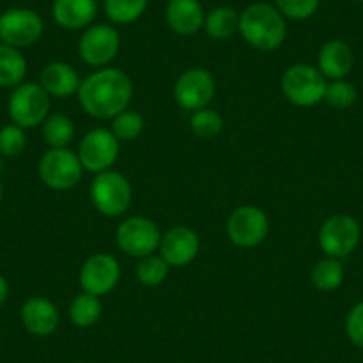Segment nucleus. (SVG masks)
I'll return each mask as SVG.
<instances>
[{
  "instance_id": "nucleus-12",
  "label": "nucleus",
  "mask_w": 363,
  "mask_h": 363,
  "mask_svg": "<svg viewBox=\"0 0 363 363\" xmlns=\"http://www.w3.org/2000/svg\"><path fill=\"white\" fill-rule=\"evenodd\" d=\"M43 18L33 9L16 8L0 15V40L15 48L30 47L43 36Z\"/></svg>"
},
{
  "instance_id": "nucleus-2",
  "label": "nucleus",
  "mask_w": 363,
  "mask_h": 363,
  "mask_svg": "<svg viewBox=\"0 0 363 363\" xmlns=\"http://www.w3.org/2000/svg\"><path fill=\"white\" fill-rule=\"evenodd\" d=\"M239 33L250 47L272 52L280 48L287 38V22L277 6L255 2L240 13Z\"/></svg>"
},
{
  "instance_id": "nucleus-34",
  "label": "nucleus",
  "mask_w": 363,
  "mask_h": 363,
  "mask_svg": "<svg viewBox=\"0 0 363 363\" xmlns=\"http://www.w3.org/2000/svg\"><path fill=\"white\" fill-rule=\"evenodd\" d=\"M8 292H9L8 281H6V278L0 274V306L4 305V301L8 299Z\"/></svg>"
},
{
  "instance_id": "nucleus-11",
  "label": "nucleus",
  "mask_w": 363,
  "mask_h": 363,
  "mask_svg": "<svg viewBox=\"0 0 363 363\" xmlns=\"http://www.w3.org/2000/svg\"><path fill=\"white\" fill-rule=\"evenodd\" d=\"M77 155L86 171L95 174L104 173L116 164L120 141L111 128H93L82 138Z\"/></svg>"
},
{
  "instance_id": "nucleus-33",
  "label": "nucleus",
  "mask_w": 363,
  "mask_h": 363,
  "mask_svg": "<svg viewBox=\"0 0 363 363\" xmlns=\"http://www.w3.org/2000/svg\"><path fill=\"white\" fill-rule=\"evenodd\" d=\"M345 331L349 340L363 349V301L352 306L345 319Z\"/></svg>"
},
{
  "instance_id": "nucleus-32",
  "label": "nucleus",
  "mask_w": 363,
  "mask_h": 363,
  "mask_svg": "<svg viewBox=\"0 0 363 363\" xmlns=\"http://www.w3.org/2000/svg\"><path fill=\"white\" fill-rule=\"evenodd\" d=\"M27 135L26 128L18 125H6L0 128V155L2 157H18L26 150Z\"/></svg>"
},
{
  "instance_id": "nucleus-19",
  "label": "nucleus",
  "mask_w": 363,
  "mask_h": 363,
  "mask_svg": "<svg viewBox=\"0 0 363 363\" xmlns=\"http://www.w3.org/2000/svg\"><path fill=\"white\" fill-rule=\"evenodd\" d=\"M80 77L73 66L68 62L54 61L48 62L40 75V86L48 93V96L54 99H68L77 95L80 87Z\"/></svg>"
},
{
  "instance_id": "nucleus-13",
  "label": "nucleus",
  "mask_w": 363,
  "mask_h": 363,
  "mask_svg": "<svg viewBox=\"0 0 363 363\" xmlns=\"http://www.w3.org/2000/svg\"><path fill=\"white\" fill-rule=\"evenodd\" d=\"M228 239L239 247H255L267 239L269 218L255 205H242L230 214L226 223Z\"/></svg>"
},
{
  "instance_id": "nucleus-1",
  "label": "nucleus",
  "mask_w": 363,
  "mask_h": 363,
  "mask_svg": "<svg viewBox=\"0 0 363 363\" xmlns=\"http://www.w3.org/2000/svg\"><path fill=\"white\" fill-rule=\"evenodd\" d=\"M134 95L132 80L120 68H100L80 82L79 104L96 120H113L128 109Z\"/></svg>"
},
{
  "instance_id": "nucleus-9",
  "label": "nucleus",
  "mask_w": 363,
  "mask_h": 363,
  "mask_svg": "<svg viewBox=\"0 0 363 363\" xmlns=\"http://www.w3.org/2000/svg\"><path fill=\"white\" fill-rule=\"evenodd\" d=\"M216 95V80L208 69L189 68L177 77L173 86L174 102L180 109L200 111L208 107Z\"/></svg>"
},
{
  "instance_id": "nucleus-7",
  "label": "nucleus",
  "mask_w": 363,
  "mask_h": 363,
  "mask_svg": "<svg viewBox=\"0 0 363 363\" xmlns=\"http://www.w3.org/2000/svg\"><path fill=\"white\" fill-rule=\"evenodd\" d=\"M159 226L145 216H132L121 221L116 228L118 247L132 258H145L153 255L160 246Z\"/></svg>"
},
{
  "instance_id": "nucleus-8",
  "label": "nucleus",
  "mask_w": 363,
  "mask_h": 363,
  "mask_svg": "<svg viewBox=\"0 0 363 363\" xmlns=\"http://www.w3.org/2000/svg\"><path fill=\"white\" fill-rule=\"evenodd\" d=\"M121 47V38L116 27L109 23H95L84 29L77 50L80 59L93 68H106L116 59Z\"/></svg>"
},
{
  "instance_id": "nucleus-22",
  "label": "nucleus",
  "mask_w": 363,
  "mask_h": 363,
  "mask_svg": "<svg viewBox=\"0 0 363 363\" xmlns=\"http://www.w3.org/2000/svg\"><path fill=\"white\" fill-rule=\"evenodd\" d=\"M27 61L20 48L0 43V87H16L23 82Z\"/></svg>"
},
{
  "instance_id": "nucleus-36",
  "label": "nucleus",
  "mask_w": 363,
  "mask_h": 363,
  "mask_svg": "<svg viewBox=\"0 0 363 363\" xmlns=\"http://www.w3.org/2000/svg\"><path fill=\"white\" fill-rule=\"evenodd\" d=\"M0 171H2V159H0Z\"/></svg>"
},
{
  "instance_id": "nucleus-10",
  "label": "nucleus",
  "mask_w": 363,
  "mask_h": 363,
  "mask_svg": "<svg viewBox=\"0 0 363 363\" xmlns=\"http://www.w3.org/2000/svg\"><path fill=\"white\" fill-rule=\"evenodd\" d=\"M359 237H362L359 223L352 216L335 214L320 225L317 240L326 257L342 260L356 250Z\"/></svg>"
},
{
  "instance_id": "nucleus-17",
  "label": "nucleus",
  "mask_w": 363,
  "mask_h": 363,
  "mask_svg": "<svg viewBox=\"0 0 363 363\" xmlns=\"http://www.w3.org/2000/svg\"><path fill=\"white\" fill-rule=\"evenodd\" d=\"M99 15L96 0H54L52 16L62 29L82 30L93 26Z\"/></svg>"
},
{
  "instance_id": "nucleus-6",
  "label": "nucleus",
  "mask_w": 363,
  "mask_h": 363,
  "mask_svg": "<svg viewBox=\"0 0 363 363\" xmlns=\"http://www.w3.org/2000/svg\"><path fill=\"white\" fill-rule=\"evenodd\" d=\"M38 173L50 189L68 191L79 184L84 167L79 155L69 148H50L41 157Z\"/></svg>"
},
{
  "instance_id": "nucleus-24",
  "label": "nucleus",
  "mask_w": 363,
  "mask_h": 363,
  "mask_svg": "<svg viewBox=\"0 0 363 363\" xmlns=\"http://www.w3.org/2000/svg\"><path fill=\"white\" fill-rule=\"evenodd\" d=\"M102 317V301L100 298L87 292L75 296L69 305V319L77 328L95 326Z\"/></svg>"
},
{
  "instance_id": "nucleus-21",
  "label": "nucleus",
  "mask_w": 363,
  "mask_h": 363,
  "mask_svg": "<svg viewBox=\"0 0 363 363\" xmlns=\"http://www.w3.org/2000/svg\"><path fill=\"white\" fill-rule=\"evenodd\" d=\"M239 18L240 15L233 8L219 6V8L212 9L208 15H205L203 29L212 40H230V38H233L239 33Z\"/></svg>"
},
{
  "instance_id": "nucleus-27",
  "label": "nucleus",
  "mask_w": 363,
  "mask_h": 363,
  "mask_svg": "<svg viewBox=\"0 0 363 363\" xmlns=\"http://www.w3.org/2000/svg\"><path fill=\"white\" fill-rule=\"evenodd\" d=\"M189 127L196 138L203 139V141H211V139H216L221 134L223 128H225V120H223L218 111L205 107V109L194 111L191 114Z\"/></svg>"
},
{
  "instance_id": "nucleus-18",
  "label": "nucleus",
  "mask_w": 363,
  "mask_h": 363,
  "mask_svg": "<svg viewBox=\"0 0 363 363\" xmlns=\"http://www.w3.org/2000/svg\"><path fill=\"white\" fill-rule=\"evenodd\" d=\"M166 22L178 36H193L203 29L205 11L200 0H169L166 6Z\"/></svg>"
},
{
  "instance_id": "nucleus-35",
  "label": "nucleus",
  "mask_w": 363,
  "mask_h": 363,
  "mask_svg": "<svg viewBox=\"0 0 363 363\" xmlns=\"http://www.w3.org/2000/svg\"><path fill=\"white\" fill-rule=\"evenodd\" d=\"M2 196H4V189H2V184H0V203H2Z\"/></svg>"
},
{
  "instance_id": "nucleus-4",
  "label": "nucleus",
  "mask_w": 363,
  "mask_h": 363,
  "mask_svg": "<svg viewBox=\"0 0 363 363\" xmlns=\"http://www.w3.org/2000/svg\"><path fill=\"white\" fill-rule=\"evenodd\" d=\"M326 77L317 66L298 62L285 69L281 77V91L285 99L298 107H313L324 100Z\"/></svg>"
},
{
  "instance_id": "nucleus-16",
  "label": "nucleus",
  "mask_w": 363,
  "mask_h": 363,
  "mask_svg": "<svg viewBox=\"0 0 363 363\" xmlns=\"http://www.w3.org/2000/svg\"><path fill=\"white\" fill-rule=\"evenodd\" d=\"M20 319H22L23 328L36 337H48L57 330L61 323L57 306L43 296H34L27 299L20 310Z\"/></svg>"
},
{
  "instance_id": "nucleus-26",
  "label": "nucleus",
  "mask_w": 363,
  "mask_h": 363,
  "mask_svg": "<svg viewBox=\"0 0 363 363\" xmlns=\"http://www.w3.org/2000/svg\"><path fill=\"white\" fill-rule=\"evenodd\" d=\"M148 8V0H104L107 18L118 26H127L143 16Z\"/></svg>"
},
{
  "instance_id": "nucleus-28",
  "label": "nucleus",
  "mask_w": 363,
  "mask_h": 363,
  "mask_svg": "<svg viewBox=\"0 0 363 363\" xmlns=\"http://www.w3.org/2000/svg\"><path fill=\"white\" fill-rule=\"evenodd\" d=\"M169 274V265L160 255H148L139 258L135 267V278L145 287H159Z\"/></svg>"
},
{
  "instance_id": "nucleus-20",
  "label": "nucleus",
  "mask_w": 363,
  "mask_h": 363,
  "mask_svg": "<svg viewBox=\"0 0 363 363\" xmlns=\"http://www.w3.org/2000/svg\"><path fill=\"white\" fill-rule=\"evenodd\" d=\"M354 57L352 50L345 41L331 40L320 47L317 55V68L326 79L340 80L351 73Z\"/></svg>"
},
{
  "instance_id": "nucleus-5",
  "label": "nucleus",
  "mask_w": 363,
  "mask_h": 363,
  "mask_svg": "<svg viewBox=\"0 0 363 363\" xmlns=\"http://www.w3.org/2000/svg\"><path fill=\"white\" fill-rule=\"evenodd\" d=\"M9 118L22 128L43 125L50 113V96L38 82H22L13 89L8 102Z\"/></svg>"
},
{
  "instance_id": "nucleus-14",
  "label": "nucleus",
  "mask_w": 363,
  "mask_h": 363,
  "mask_svg": "<svg viewBox=\"0 0 363 363\" xmlns=\"http://www.w3.org/2000/svg\"><path fill=\"white\" fill-rule=\"evenodd\" d=\"M121 278L120 262L109 253L91 255L82 264L79 272V284L82 292L93 294L96 298L109 294L116 289Z\"/></svg>"
},
{
  "instance_id": "nucleus-3",
  "label": "nucleus",
  "mask_w": 363,
  "mask_h": 363,
  "mask_svg": "<svg viewBox=\"0 0 363 363\" xmlns=\"http://www.w3.org/2000/svg\"><path fill=\"white\" fill-rule=\"evenodd\" d=\"M89 196L96 212L106 218H120L132 203V186L125 174L109 169L93 178Z\"/></svg>"
},
{
  "instance_id": "nucleus-29",
  "label": "nucleus",
  "mask_w": 363,
  "mask_h": 363,
  "mask_svg": "<svg viewBox=\"0 0 363 363\" xmlns=\"http://www.w3.org/2000/svg\"><path fill=\"white\" fill-rule=\"evenodd\" d=\"M111 130L116 135V139L120 143H128L138 139L139 135L145 130V120L139 113L130 109H125L123 113H120L118 116L113 118V125H111Z\"/></svg>"
},
{
  "instance_id": "nucleus-30",
  "label": "nucleus",
  "mask_w": 363,
  "mask_h": 363,
  "mask_svg": "<svg viewBox=\"0 0 363 363\" xmlns=\"http://www.w3.org/2000/svg\"><path fill=\"white\" fill-rule=\"evenodd\" d=\"M356 99H358L356 87L345 79L328 82L326 93H324V102L330 107H333V109H349L356 102Z\"/></svg>"
},
{
  "instance_id": "nucleus-31",
  "label": "nucleus",
  "mask_w": 363,
  "mask_h": 363,
  "mask_svg": "<svg viewBox=\"0 0 363 363\" xmlns=\"http://www.w3.org/2000/svg\"><path fill=\"white\" fill-rule=\"evenodd\" d=\"M320 0H274L278 11L289 20L303 22L312 18L319 9Z\"/></svg>"
},
{
  "instance_id": "nucleus-15",
  "label": "nucleus",
  "mask_w": 363,
  "mask_h": 363,
  "mask_svg": "<svg viewBox=\"0 0 363 363\" xmlns=\"http://www.w3.org/2000/svg\"><path fill=\"white\" fill-rule=\"evenodd\" d=\"M159 251L169 267H186L200 253V237L189 226H171L162 233Z\"/></svg>"
},
{
  "instance_id": "nucleus-23",
  "label": "nucleus",
  "mask_w": 363,
  "mask_h": 363,
  "mask_svg": "<svg viewBox=\"0 0 363 363\" xmlns=\"http://www.w3.org/2000/svg\"><path fill=\"white\" fill-rule=\"evenodd\" d=\"M344 274L345 271L340 258L324 257L313 265L310 277H312L313 287L323 292H331L340 287L342 281H344Z\"/></svg>"
},
{
  "instance_id": "nucleus-25",
  "label": "nucleus",
  "mask_w": 363,
  "mask_h": 363,
  "mask_svg": "<svg viewBox=\"0 0 363 363\" xmlns=\"http://www.w3.org/2000/svg\"><path fill=\"white\" fill-rule=\"evenodd\" d=\"M43 138L50 148H68L75 139V123L65 114H48L43 121Z\"/></svg>"
}]
</instances>
